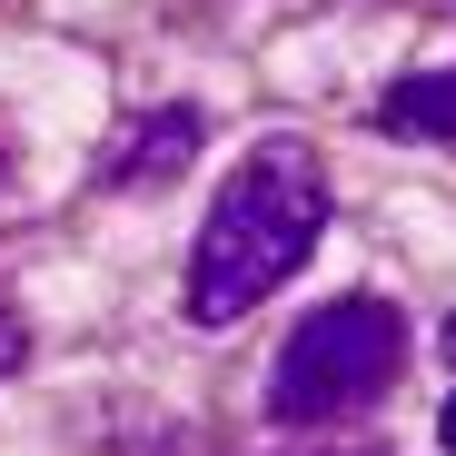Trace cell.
I'll list each match as a JSON object with an SVG mask.
<instances>
[{
    "instance_id": "5b68a950",
    "label": "cell",
    "mask_w": 456,
    "mask_h": 456,
    "mask_svg": "<svg viewBox=\"0 0 456 456\" xmlns=\"http://www.w3.org/2000/svg\"><path fill=\"white\" fill-rule=\"evenodd\" d=\"M20 367V318H11V297H0V377Z\"/></svg>"
},
{
    "instance_id": "277c9868",
    "label": "cell",
    "mask_w": 456,
    "mask_h": 456,
    "mask_svg": "<svg viewBox=\"0 0 456 456\" xmlns=\"http://www.w3.org/2000/svg\"><path fill=\"white\" fill-rule=\"evenodd\" d=\"M377 129H397V139H456V69L397 80L387 100H377Z\"/></svg>"
},
{
    "instance_id": "8992f818",
    "label": "cell",
    "mask_w": 456,
    "mask_h": 456,
    "mask_svg": "<svg viewBox=\"0 0 456 456\" xmlns=\"http://www.w3.org/2000/svg\"><path fill=\"white\" fill-rule=\"evenodd\" d=\"M436 436H446V456H456V397H446V417H436Z\"/></svg>"
},
{
    "instance_id": "6da1fadb",
    "label": "cell",
    "mask_w": 456,
    "mask_h": 456,
    "mask_svg": "<svg viewBox=\"0 0 456 456\" xmlns=\"http://www.w3.org/2000/svg\"><path fill=\"white\" fill-rule=\"evenodd\" d=\"M318 228H328V179H318V159H308L297 139H258L248 159H239V179L218 189L208 228H199L189 318H199V328L248 318L258 297H278V278L308 268Z\"/></svg>"
},
{
    "instance_id": "3957f363",
    "label": "cell",
    "mask_w": 456,
    "mask_h": 456,
    "mask_svg": "<svg viewBox=\"0 0 456 456\" xmlns=\"http://www.w3.org/2000/svg\"><path fill=\"white\" fill-rule=\"evenodd\" d=\"M199 149V110H149L110 139V189H159L179 159Z\"/></svg>"
},
{
    "instance_id": "7a4b0ae2",
    "label": "cell",
    "mask_w": 456,
    "mask_h": 456,
    "mask_svg": "<svg viewBox=\"0 0 456 456\" xmlns=\"http://www.w3.org/2000/svg\"><path fill=\"white\" fill-rule=\"evenodd\" d=\"M407 367V318L387 297H328L318 318H297L278 367H268V417L288 427H318V417H347L367 397H387Z\"/></svg>"
},
{
    "instance_id": "52a82bcc",
    "label": "cell",
    "mask_w": 456,
    "mask_h": 456,
    "mask_svg": "<svg viewBox=\"0 0 456 456\" xmlns=\"http://www.w3.org/2000/svg\"><path fill=\"white\" fill-rule=\"evenodd\" d=\"M446 347H456V328H446Z\"/></svg>"
}]
</instances>
